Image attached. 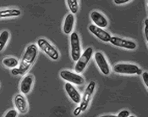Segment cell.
<instances>
[{"mask_svg": "<svg viewBox=\"0 0 148 117\" xmlns=\"http://www.w3.org/2000/svg\"><path fill=\"white\" fill-rule=\"evenodd\" d=\"M37 47L53 60H58L59 58L58 51L45 38H40L37 40Z\"/></svg>", "mask_w": 148, "mask_h": 117, "instance_id": "3957f363", "label": "cell"}, {"mask_svg": "<svg viewBox=\"0 0 148 117\" xmlns=\"http://www.w3.org/2000/svg\"><path fill=\"white\" fill-rule=\"evenodd\" d=\"M33 82H34V77L32 75H25L23 77L22 81L21 82V86H20L21 94L24 95L29 94L32 90Z\"/></svg>", "mask_w": 148, "mask_h": 117, "instance_id": "5bb4252c", "label": "cell"}, {"mask_svg": "<svg viewBox=\"0 0 148 117\" xmlns=\"http://www.w3.org/2000/svg\"><path fill=\"white\" fill-rule=\"evenodd\" d=\"M10 32L7 30H4L0 33V52H2L6 46L10 39Z\"/></svg>", "mask_w": 148, "mask_h": 117, "instance_id": "e0dca14e", "label": "cell"}, {"mask_svg": "<svg viewBox=\"0 0 148 117\" xmlns=\"http://www.w3.org/2000/svg\"><path fill=\"white\" fill-rule=\"evenodd\" d=\"M69 9L72 14H75L79 10V1L78 0H67Z\"/></svg>", "mask_w": 148, "mask_h": 117, "instance_id": "d6986e66", "label": "cell"}, {"mask_svg": "<svg viewBox=\"0 0 148 117\" xmlns=\"http://www.w3.org/2000/svg\"><path fill=\"white\" fill-rule=\"evenodd\" d=\"M92 55H93V48L91 47H88L82 53L79 59L76 61L75 66V70L77 74L84 71Z\"/></svg>", "mask_w": 148, "mask_h": 117, "instance_id": "5b68a950", "label": "cell"}, {"mask_svg": "<svg viewBox=\"0 0 148 117\" xmlns=\"http://www.w3.org/2000/svg\"><path fill=\"white\" fill-rule=\"evenodd\" d=\"M2 63H3V65L5 66V67H7V68H15L17 65H19V64H20V62H19V60L17 59V58H5L3 59V61H2Z\"/></svg>", "mask_w": 148, "mask_h": 117, "instance_id": "ac0fdd59", "label": "cell"}, {"mask_svg": "<svg viewBox=\"0 0 148 117\" xmlns=\"http://www.w3.org/2000/svg\"><path fill=\"white\" fill-rule=\"evenodd\" d=\"M94 58H95V61H96L99 70H101V72L103 73L104 76H108L110 74L111 70H110L109 65H108L107 59L105 58L104 54L100 51L96 52L95 55H94Z\"/></svg>", "mask_w": 148, "mask_h": 117, "instance_id": "ba28073f", "label": "cell"}, {"mask_svg": "<svg viewBox=\"0 0 148 117\" xmlns=\"http://www.w3.org/2000/svg\"><path fill=\"white\" fill-rule=\"evenodd\" d=\"M74 25H75V15L72 14H69L68 15H66L63 25L64 33L66 35L71 34L74 28Z\"/></svg>", "mask_w": 148, "mask_h": 117, "instance_id": "9a60e30c", "label": "cell"}, {"mask_svg": "<svg viewBox=\"0 0 148 117\" xmlns=\"http://www.w3.org/2000/svg\"><path fill=\"white\" fill-rule=\"evenodd\" d=\"M82 111H81V109H80V106H78L75 110H74V116H80V114L81 113Z\"/></svg>", "mask_w": 148, "mask_h": 117, "instance_id": "d4e9b609", "label": "cell"}, {"mask_svg": "<svg viewBox=\"0 0 148 117\" xmlns=\"http://www.w3.org/2000/svg\"><path fill=\"white\" fill-rule=\"evenodd\" d=\"M21 14V12L18 9H7L0 10V19L3 18H10V17H18Z\"/></svg>", "mask_w": 148, "mask_h": 117, "instance_id": "2e32d148", "label": "cell"}, {"mask_svg": "<svg viewBox=\"0 0 148 117\" xmlns=\"http://www.w3.org/2000/svg\"><path fill=\"white\" fill-rule=\"evenodd\" d=\"M64 90L66 94H68L69 98L75 103V104H80L81 101V95L78 92V90L75 87V86L71 83H65L64 85Z\"/></svg>", "mask_w": 148, "mask_h": 117, "instance_id": "4fadbf2b", "label": "cell"}, {"mask_svg": "<svg viewBox=\"0 0 148 117\" xmlns=\"http://www.w3.org/2000/svg\"><path fill=\"white\" fill-rule=\"evenodd\" d=\"M129 117H136V116H130Z\"/></svg>", "mask_w": 148, "mask_h": 117, "instance_id": "83f0119b", "label": "cell"}, {"mask_svg": "<svg viewBox=\"0 0 148 117\" xmlns=\"http://www.w3.org/2000/svg\"><path fill=\"white\" fill-rule=\"evenodd\" d=\"M18 116V111L16 109H10L6 114L4 117H17Z\"/></svg>", "mask_w": 148, "mask_h": 117, "instance_id": "ffe728a7", "label": "cell"}, {"mask_svg": "<svg viewBox=\"0 0 148 117\" xmlns=\"http://www.w3.org/2000/svg\"><path fill=\"white\" fill-rule=\"evenodd\" d=\"M99 117H118L117 116H114V115H105V116H101Z\"/></svg>", "mask_w": 148, "mask_h": 117, "instance_id": "4316f807", "label": "cell"}, {"mask_svg": "<svg viewBox=\"0 0 148 117\" xmlns=\"http://www.w3.org/2000/svg\"><path fill=\"white\" fill-rule=\"evenodd\" d=\"M141 76H142V80L145 83L146 87H148V72L147 71H144L141 73Z\"/></svg>", "mask_w": 148, "mask_h": 117, "instance_id": "44dd1931", "label": "cell"}, {"mask_svg": "<svg viewBox=\"0 0 148 117\" xmlns=\"http://www.w3.org/2000/svg\"><path fill=\"white\" fill-rule=\"evenodd\" d=\"M96 87H97V84L94 81H91V82L88 83L84 94L81 98V101L80 103V108L81 109L82 112L86 111L88 108V105L90 104L91 100V98L93 96V94L95 93V90H96Z\"/></svg>", "mask_w": 148, "mask_h": 117, "instance_id": "277c9868", "label": "cell"}, {"mask_svg": "<svg viewBox=\"0 0 148 117\" xmlns=\"http://www.w3.org/2000/svg\"><path fill=\"white\" fill-rule=\"evenodd\" d=\"M144 33H145V36L147 41H148V20L146 19L145 21V28H144Z\"/></svg>", "mask_w": 148, "mask_h": 117, "instance_id": "603a6c76", "label": "cell"}, {"mask_svg": "<svg viewBox=\"0 0 148 117\" xmlns=\"http://www.w3.org/2000/svg\"><path fill=\"white\" fill-rule=\"evenodd\" d=\"M14 106L17 111L21 114H25L28 111V104L25 95L22 94H18L14 99Z\"/></svg>", "mask_w": 148, "mask_h": 117, "instance_id": "7c38bea8", "label": "cell"}, {"mask_svg": "<svg viewBox=\"0 0 148 117\" xmlns=\"http://www.w3.org/2000/svg\"><path fill=\"white\" fill-rule=\"evenodd\" d=\"M90 17H91V21L93 22V25H95L96 26L99 27V28H106L108 25V21L107 20V18L103 15L102 13L98 11H92L90 14Z\"/></svg>", "mask_w": 148, "mask_h": 117, "instance_id": "8fae6325", "label": "cell"}, {"mask_svg": "<svg viewBox=\"0 0 148 117\" xmlns=\"http://www.w3.org/2000/svg\"><path fill=\"white\" fill-rule=\"evenodd\" d=\"M114 71L118 74L125 75H141L142 70L134 64L119 63L114 66Z\"/></svg>", "mask_w": 148, "mask_h": 117, "instance_id": "7a4b0ae2", "label": "cell"}, {"mask_svg": "<svg viewBox=\"0 0 148 117\" xmlns=\"http://www.w3.org/2000/svg\"><path fill=\"white\" fill-rule=\"evenodd\" d=\"M11 74L12 75H14V76H18V75H20V70H19V68H13L11 70Z\"/></svg>", "mask_w": 148, "mask_h": 117, "instance_id": "484cf974", "label": "cell"}, {"mask_svg": "<svg viewBox=\"0 0 148 117\" xmlns=\"http://www.w3.org/2000/svg\"><path fill=\"white\" fill-rule=\"evenodd\" d=\"M130 116V113L129 110L127 109H124V110H121L119 114H118V117H129Z\"/></svg>", "mask_w": 148, "mask_h": 117, "instance_id": "7402d4cb", "label": "cell"}, {"mask_svg": "<svg viewBox=\"0 0 148 117\" xmlns=\"http://www.w3.org/2000/svg\"><path fill=\"white\" fill-rule=\"evenodd\" d=\"M88 30H89V32H91V34H93L96 37H97L99 40L103 41L104 43H109L110 42V39L112 37V36L110 35V33L108 32L107 31L96 26L93 24L89 25Z\"/></svg>", "mask_w": 148, "mask_h": 117, "instance_id": "30bf717a", "label": "cell"}, {"mask_svg": "<svg viewBox=\"0 0 148 117\" xmlns=\"http://www.w3.org/2000/svg\"><path fill=\"white\" fill-rule=\"evenodd\" d=\"M114 2L115 4L119 5V4H125V3L130 2V1H129V0H114Z\"/></svg>", "mask_w": 148, "mask_h": 117, "instance_id": "cb8c5ba5", "label": "cell"}, {"mask_svg": "<svg viewBox=\"0 0 148 117\" xmlns=\"http://www.w3.org/2000/svg\"><path fill=\"white\" fill-rule=\"evenodd\" d=\"M37 54H38V47L36 44L32 43L27 46L23 54L22 58L21 60V63L19 64L20 75H24L27 72V70L30 69V67L32 65V64L36 60Z\"/></svg>", "mask_w": 148, "mask_h": 117, "instance_id": "6da1fadb", "label": "cell"}, {"mask_svg": "<svg viewBox=\"0 0 148 117\" xmlns=\"http://www.w3.org/2000/svg\"><path fill=\"white\" fill-rule=\"evenodd\" d=\"M60 76L63 80L66 81L69 83H73L75 85H82L85 83V79L77 73L72 72L67 70H64L60 71Z\"/></svg>", "mask_w": 148, "mask_h": 117, "instance_id": "52a82bcc", "label": "cell"}, {"mask_svg": "<svg viewBox=\"0 0 148 117\" xmlns=\"http://www.w3.org/2000/svg\"><path fill=\"white\" fill-rule=\"evenodd\" d=\"M70 47H71V58L76 62L81 55V46L79 35L77 32H72L70 34Z\"/></svg>", "mask_w": 148, "mask_h": 117, "instance_id": "8992f818", "label": "cell"}, {"mask_svg": "<svg viewBox=\"0 0 148 117\" xmlns=\"http://www.w3.org/2000/svg\"><path fill=\"white\" fill-rule=\"evenodd\" d=\"M109 43L115 47H123V48H126L129 50H134L137 47L136 43L135 42L127 40L125 38H121L119 36H112Z\"/></svg>", "mask_w": 148, "mask_h": 117, "instance_id": "9c48e42d", "label": "cell"}]
</instances>
